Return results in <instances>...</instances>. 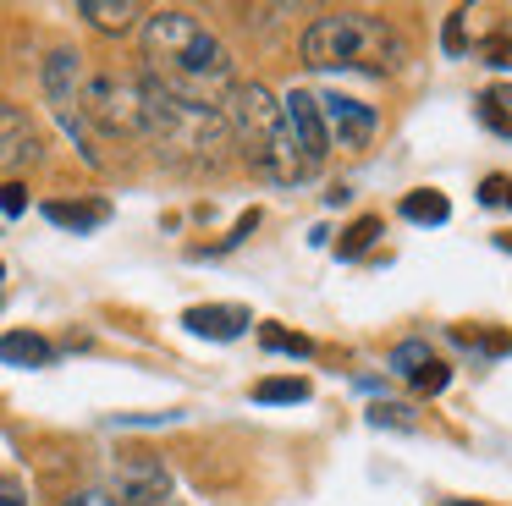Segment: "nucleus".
<instances>
[{
  "label": "nucleus",
  "instance_id": "f257e3e1",
  "mask_svg": "<svg viewBox=\"0 0 512 506\" xmlns=\"http://www.w3.org/2000/svg\"><path fill=\"white\" fill-rule=\"evenodd\" d=\"M144 77L182 99L221 105L232 88V55L193 11H155L144 17Z\"/></svg>",
  "mask_w": 512,
  "mask_h": 506
},
{
  "label": "nucleus",
  "instance_id": "f03ea898",
  "mask_svg": "<svg viewBox=\"0 0 512 506\" xmlns=\"http://www.w3.org/2000/svg\"><path fill=\"white\" fill-rule=\"evenodd\" d=\"M221 116H226V132H232V149H243L248 171H259L265 182L292 187L314 176L309 154L292 138L287 110H281V99L265 83H232L221 99Z\"/></svg>",
  "mask_w": 512,
  "mask_h": 506
},
{
  "label": "nucleus",
  "instance_id": "7ed1b4c3",
  "mask_svg": "<svg viewBox=\"0 0 512 506\" xmlns=\"http://www.w3.org/2000/svg\"><path fill=\"white\" fill-rule=\"evenodd\" d=\"M303 61L314 66V72H397L402 61H408V44H402V33L391 28L386 17H375V11H325V17L309 22V33H303Z\"/></svg>",
  "mask_w": 512,
  "mask_h": 506
},
{
  "label": "nucleus",
  "instance_id": "20e7f679",
  "mask_svg": "<svg viewBox=\"0 0 512 506\" xmlns=\"http://www.w3.org/2000/svg\"><path fill=\"white\" fill-rule=\"evenodd\" d=\"M138 83H144V132L155 138V149L166 154L171 165H188V171L210 165L215 171V165L226 160V149H232L221 105L182 99V94H171V88L149 83V77H138Z\"/></svg>",
  "mask_w": 512,
  "mask_h": 506
},
{
  "label": "nucleus",
  "instance_id": "39448f33",
  "mask_svg": "<svg viewBox=\"0 0 512 506\" xmlns=\"http://www.w3.org/2000/svg\"><path fill=\"white\" fill-rule=\"evenodd\" d=\"M78 116L83 127H100L111 138H138L144 132V83L116 72H83Z\"/></svg>",
  "mask_w": 512,
  "mask_h": 506
},
{
  "label": "nucleus",
  "instance_id": "423d86ee",
  "mask_svg": "<svg viewBox=\"0 0 512 506\" xmlns=\"http://www.w3.org/2000/svg\"><path fill=\"white\" fill-rule=\"evenodd\" d=\"M78 88H83V55H78V50H56V55L45 61V94H50V105H56L61 127L72 132V143L83 149V160H89V165H100V149H94V132L83 127V116H78Z\"/></svg>",
  "mask_w": 512,
  "mask_h": 506
},
{
  "label": "nucleus",
  "instance_id": "0eeeda50",
  "mask_svg": "<svg viewBox=\"0 0 512 506\" xmlns=\"http://www.w3.org/2000/svg\"><path fill=\"white\" fill-rule=\"evenodd\" d=\"M320 105V127H325V149H342V154H364L380 132V110L364 105L353 94H314Z\"/></svg>",
  "mask_w": 512,
  "mask_h": 506
},
{
  "label": "nucleus",
  "instance_id": "6e6552de",
  "mask_svg": "<svg viewBox=\"0 0 512 506\" xmlns=\"http://www.w3.org/2000/svg\"><path fill=\"white\" fill-rule=\"evenodd\" d=\"M105 501L111 506H160V501H171V468L155 462V457L122 462V468L111 473V484H105Z\"/></svg>",
  "mask_w": 512,
  "mask_h": 506
},
{
  "label": "nucleus",
  "instance_id": "1a4fd4ad",
  "mask_svg": "<svg viewBox=\"0 0 512 506\" xmlns=\"http://www.w3.org/2000/svg\"><path fill=\"white\" fill-rule=\"evenodd\" d=\"M45 143H39V127L28 121V110H17L12 99H0V171H23V165H39Z\"/></svg>",
  "mask_w": 512,
  "mask_h": 506
},
{
  "label": "nucleus",
  "instance_id": "9d476101",
  "mask_svg": "<svg viewBox=\"0 0 512 506\" xmlns=\"http://www.w3.org/2000/svg\"><path fill=\"white\" fill-rule=\"evenodd\" d=\"M281 110H287V121H292V138H298V149L309 154V165L320 171L325 165V127H320V105H314V94L309 88H292L287 99H281Z\"/></svg>",
  "mask_w": 512,
  "mask_h": 506
},
{
  "label": "nucleus",
  "instance_id": "9b49d317",
  "mask_svg": "<svg viewBox=\"0 0 512 506\" xmlns=\"http://www.w3.org/2000/svg\"><path fill=\"white\" fill-rule=\"evenodd\" d=\"M182 325L193 330V336H210V341H237L254 319H248L243 303H199L182 314Z\"/></svg>",
  "mask_w": 512,
  "mask_h": 506
},
{
  "label": "nucleus",
  "instance_id": "f8f14e48",
  "mask_svg": "<svg viewBox=\"0 0 512 506\" xmlns=\"http://www.w3.org/2000/svg\"><path fill=\"white\" fill-rule=\"evenodd\" d=\"M0 358L17 363V369H45V363L56 358V341L39 336V330H6V336H0Z\"/></svg>",
  "mask_w": 512,
  "mask_h": 506
},
{
  "label": "nucleus",
  "instance_id": "ddd939ff",
  "mask_svg": "<svg viewBox=\"0 0 512 506\" xmlns=\"http://www.w3.org/2000/svg\"><path fill=\"white\" fill-rule=\"evenodd\" d=\"M78 17L94 22L100 33H127L144 17V6H138V0H78Z\"/></svg>",
  "mask_w": 512,
  "mask_h": 506
},
{
  "label": "nucleus",
  "instance_id": "4468645a",
  "mask_svg": "<svg viewBox=\"0 0 512 506\" xmlns=\"http://www.w3.org/2000/svg\"><path fill=\"white\" fill-rule=\"evenodd\" d=\"M45 220L50 226H67V231H94L111 220V204L105 198H89V204H67V198H50L45 204Z\"/></svg>",
  "mask_w": 512,
  "mask_h": 506
},
{
  "label": "nucleus",
  "instance_id": "2eb2a0df",
  "mask_svg": "<svg viewBox=\"0 0 512 506\" xmlns=\"http://www.w3.org/2000/svg\"><path fill=\"white\" fill-rule=\"evenodd\" d=\"M402 215H408L413 226H446L452 204H446V193H435V187H413V193L402 198Z\"/></svg>",
  "mask_w": 512,
  "mask_h": 506
},
{
  "label": "nucleus",
  "instance_id": "dca6fc26",
  "mask_svg": "<svg viewBox=\"0 0 512 506\" xmlns=\"http://www.w3.org/2000/svg\"><path fill=\"white\" fill-rule=\"evenodd\" d=\"M309 396V380L303 374H276V380L254 385V402H303Z\"/></svg>",
  "mask_w": 512,
  "mask_h": 506
},
{
  "label": "nucleus",
  "instance_id": "f3484780",
  "mask_svg": "<svg viewBox=\"0 0 512 506\" xmlns=\"http://www.w3.org/2000/svg\"><path fill=\"white\" fill-rule=\"evenodd\" d=\"M375 237H380V215H358L353 226L342 231V242H336V259H358Z\"/></svg>",
  "mask_w": 512,
  "mask_h": 506
},
{
  "label": "nucleus",
  "instance_id": "a211bd4d",
  "mask_svg": "<svg viewBox=\"0 0 512 506\" xmlns=\"http://www.w3.org/2000/svg\"><path fill=\"white\" fill-rule=\"evenodd\" d=\"M369 424L375 429H419V413L408 402H375L369 407Z\"/></svg>",
  "mask_w": 512,
  "mask_h": 506
},
{
  "label": "nucleus",
  "instance_id": "6ab92c4d",
  "mask_svg": "<svg viewBox=\"0 0 512 506\" xmlns=\"http://www.w3.org/2000/svg\"><path fill=\"white\" fill-rule=\"evenodd\" d=\"M424 363H435V352L424 347V341H397V347H391V369L408 374V380L424 369Z\"/></svg>",
  "mask_w": 512,
  "mask_h": 506
},
{
  "label": "nucleus",
  "instance_id": "aec40b11",
  "mask_svg": "<svg viewBox=\"0 0 512 506\" xmlns=\"http://www.w3.org/2000/svg\"><path fill=\"white\" fill-rule=\"evenodd\" d=\"M259 341H265L270 352H292V358H309V352H314L309 336H298V330H276V325L259 330Z\"/></svg>",
  "mask_w": 512,
  "mask_h": 506
},
{
  "label": "nucleus",
  "instance_id": "412c9836",
  "mask_svg": "<svg viewBox=\"0 0 512 506\" xmlns=\"http://www.w3.org/2000/svg\"><path fill=\"white\" fill-rule=\"evenodd\" d=\"M446 380H452V369H446V363H424V369L413 374V391L435 396V391H446Z\"/></svg>",
  "mask_w": 512,
  "mask_h": 506
},
{
  "label": "nucleus",
  "instance_id": "4be33fe9",
  "mask_svg": "<svg viewBox=\"0 0 512 506\" xmlns=\"http://www.w3.org/2000/svg\"><path fill=\"white\" fill-rule=\"evenodd\" d=\"M485 61L496 66V72H512V33H490V39H485Z\"/></svg>",
  "mask_w": 512,
  "mask_h": 506
},
{
  "label": "nucleus",
  "instance_id": "5701e85b",
  "mask_svg": "<svg viewBox=\"0 0 512 506\" xmlns=\"http://www.w3.org/2000/svg\"><path fill=\"white\" fill-rule=\"evenodd\" d=\"M479 121H485L490 132H501V138H512V116H507V110H501V105H496V99H490V94L479 99Z\"/></svg>",
  "mask_w": 512,
  "mask_h": 506
},
{
  "label": "nucleus",
  "instance_id": "b1692460",
  "mask_svg": "<svg viewBox=\"0 0 512 506\" xmlns=\"http://www.w3.org/2000/svg\"><path fill=\"white\" fill-rule=\"evenodd\" d=\"M28 209V187L23 182H6L0 187V215H23Z\"/></svg>",
  "mask_w": 512,
  "mask_h": 506
},
{
  "label": "nucleus",
  "instance_id": "393cba45",
  "mask_svg": "<svg viewBox=\"0 0 512 506\" xmlns=\"http://www.w3.org/2000/svg\"><path fill=\"white\" fill-rule=\"evenodd\" d=\"M463 17H468V11H452V17H446V33H441L452 55H463Z\"/></svg>",
  "mask_w": 512,
  "mask_h": 506
},
{
  "label": "nucleus",
  "instance_id": "a878e982",
  "mask_svg": "<svg viewBox=\"0 0 512 506\" xmlns=\"http://www.w3.org/2000/svg\"><path fill=\"white\" fill-rule=\"evenodd\" d=\"M501 193H507V176H485V187H479V198H485V204H501Z\"/></svg>",
  "mask_w": 512,
  "mask_h": 506
},
{
  "label": "nucleus",
  "instance_id": "bb28decb",
  "mask_svg": "<svg viewBox=\"0 0 512 506\" xmlns=\"http://www.w3.org/2000/svg\"><path fill=\"white\" fill-rule=\"evenodd\" d=\"M0 506H28V501H23V490H17V484L0 479Z\"/></svg>",
  "mask_w": 512,
  "mask_h": 506
},
{
  "label": "nucleus",
  "instance_id": "cd10ccee",
  "mask_svg": "<svg viewBox=\"0 0 512 506\" xmlns=\"http://www.w3.org/2000/svg\"><path fill=\"white\" fill-rule=\"evenodd\" d=\"M496 242H501V248H507V253H512V231H501V237H496Z\"/></svg>",
  "mask_w": 512,
  "mask_h": 506
},
{
  "label": "nucleus",
  "instance_id": "c85d7f7f",
  "mask_svg": "<svg viewBox=\"0 0 512 506\" xmlns=\"http://www.w3.org/2000/svg\"><path fill=\"white\" fill-rule=\"evenodd\" d=\"M501 204H512V176H507V193H501Z\"/></svg>",
  "mask_w": 512,
  "mask_h": 506
},
{
  "label": "nucleus",
  "instance_id": "c756f323",
  "mask_svg": "<svg viewBox=\"0 0 512 506\" xmlns=\"http://www.w3.org/2000/svg\"><path fill=\"white\" fill-rule=\"evenodd\" d=\"M441 506H479V501H441Z\"/></svg>",
  "mask_w": 512,
  "mask_h": 506
},
{
  "label": "nucleus",
  "instance_id": "7c9ffc66",
  "mask_svg": "<svg viewBox=\"0 0 512 506\" xmlns=\"http://www.w3.org/2000/svg\"><path fill=\"white\" fill-rule=\"evenodd\" d=\"M160 506H177V501H160Z\"/></svg>",
  "mask_w": 512,
  "mask_h": 506
}]
</instances>
